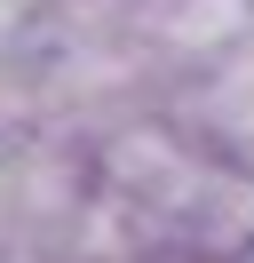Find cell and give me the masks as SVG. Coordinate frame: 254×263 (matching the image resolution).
<instances>
[{
	"instance_id": "4",
	"label": "cell",
	"mask_w": 254,
	"mask_h": 263,
	"mask_svg": "<svg viewBox=\"0 0 254 263\" xmlns=\"http://www.w3.org/2000/svg\"><path fill=\"white\" fill-rule=\"evenodd\" d=\"M48 120V88H40V56L0 48V136H32Z\"/></svg>"
},
{
	"instance_id": "2",
	"label": "cell",
	"mask_w": 254,
	"mask_h": 263,
	"mask_svg": "<svg viewBox=\"0 0 254 263\" xmlns=\"http://www.w3.org/2000/svg\"><path fill=\"white\" fill-rule=\"evenodd\" d=\"M175 120H183L215 160L254 167V32L238 40L230 56H215L206 72L175 80Z\"/></svg>"
},
{
	"instance_id": "6",
	"label": "cell",
	"mask_w": 254,
	"mask_h": 263,
	"mask_svg": "<svg viewBox=\"0 0 254 263\" xmlns=\"http://www.w3.org/2000/svg\"><path fill=\"white\" fill-rule=\"evenodd\" d=\"M143 8H151V0H143Z\"/></svg>"
},
{
	"instance_id": "5",
	"label": "cell",
	"mask_w": 254,
	"mask_h": 263,
	"mask_svg": "<svg viewBox=\"0 0 254 263\" xmlns=\"http://www.w3.org/2000/svg\"><path fill=\"white\" fill-rule=\"evenodd\" d=\"M238 263H254V255H238Z\"/></svg>"
},
{
	"instance_id": "3",
	"label": "cell",
	"mask_w": 254,
	"mask_h": 263,
	"mask_svg": "<svg viewBox=\"0 0 254 263\" xmlns=\"http://www.w3.org/2000/svg\"><path fill=\"white\" fill-rule=\"evenodd\" d=\"M254 32V0H151V48L167 56L175 80L206 72Z\"/></svg>"
},
{
	"instance_id": "1",
	"label": "cell",
	"mask_w": 254,
	"mask_h": 263,
	"mask_svg": "<svg viewBox=\"0 0 254 263\" xmlns=\"http://www.w3.org/2000/svg\"><path fill=\"white\" fill-rule=\"evenodd\" d=\"M95 199V167L64 136H0V263H56Z\"/></svg>"
}]
</instances>
